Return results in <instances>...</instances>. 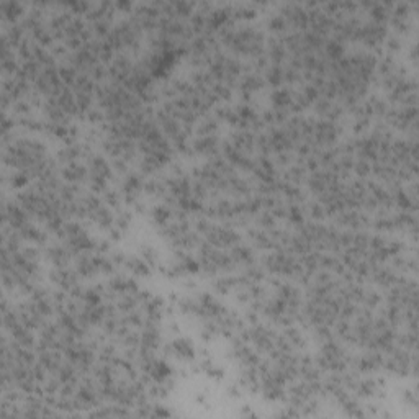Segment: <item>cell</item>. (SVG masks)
Instances as JSON below:
<instances>
[{
	"label": "cell",
	"instance_id": "6da1fadb",
	"mask_svg": "<svg viewBox=\"0 0 419 419\" xmlns=\"http://www.w3.org/2000/svg\"><path fill=\"white\" fill-rule=\"evenodd\" d=\"M171 349H172L174 354H177V356H180V357H188V359L193 357V346L190 344L188 339H177V341H174L172 346H171Z\"/></svg>",
	"mask_w": 419,
	"mask_h": 419
},
{
	"label": "cell",
	"instance_id": "7a4b0ae2",
	"mask_svg": "<svg viewBox=\"0 0 419 419\" xmlns=\"http://www.w3.org/2000/svg\"><path fill=\"white\" fill-rule=\"evenodd\" d=\"M128 267L131 269V272L136 275H148L149 274V267H148V264H146V260L128 259Z\"/></svg>",
	"mask_w": 419,
	"mask_h": 419
}]
</instances>
